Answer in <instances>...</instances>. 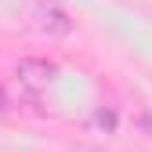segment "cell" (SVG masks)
Returning <instances> with one entry per match:
<instances>
[{"mask_svg": "<svg viewBox=\"0 0 152 152\" xmlns=\"http://www.w3.org/2000/svg\"><path fill=\"white\" fill-rule=\"evenodd\" d=\"M29 22H33V29L40 36H47V40L72 33V15L58 4V0H33L29 4Z\"/></svg>", "mask_w": 152, "mask_h": 152, "instance_id": "1", "label": "cell"}, {"mask_svg": "<svg viewBox=\"0 0 152 152\" xmlns=\"http://www.w3.org/2000/svg\"><path fill=\"white\" fill-rule=\"evenodd\" d=\"M15 76H18V83H22L26 91L40 94V91H47L54 80H58V65H54L51 58H22L15 65Z\"/></svg>", "mask_w": 152, "mask_h": 152, "instance_id": "2", "label": "cell"}, {"mask_svg": "<svg viewBox=\"0 0 152 152\" xmlns=\"http://www.w3.org/2000/svg\"><path fill=\"white\" fill-rule=\"evenodd\" d=\"M7 109V94H4V87H0V112Z\"/></svg>", "mask_w": 152, "mask_h": 152, "instance_id": "3", "label": "cell"}]
</instances>
